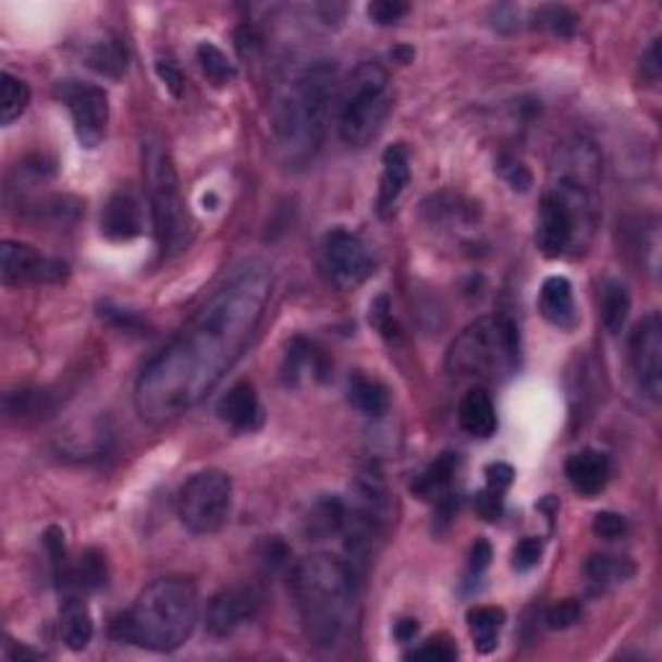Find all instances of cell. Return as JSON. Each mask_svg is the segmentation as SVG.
I'll return each mask as SVG.
<instances>
[{"label":"cell","instance_id":"1","mask_svg":"<svg viewBox=\"0 0 662 662\" xmlns=\"http://www.w3.org/2000/svg\"><path fill=\"white\" fill-rule=\"evenodd\" d=\"M272 272L248 259L228 274L189 323L145 365L135 406L145 422L163 425L197 406L244 355L265 316Z\"/></svg>","mask_w":662,"mask_h":662},{"label":"cell","instance_id":"2","mask_svg":"<svg viewBox=\"0 0 662 662\" xmlns=\"http://www.w3.org/2000/svg\"><path fill=\"white\" fill-rule=\"evenodd\" d=\"M600 156L590 140H575L559 156L551 184L538 207L536 244L543 257H567L588 244L598 220L596 186Z\"/></svg>","mask_w":662,"mask_h":662},{"label":"cell","instance_id":"3","mask_svg":"<svg viewBox=\"0 0 662 662\" xmlns=\"http://www.w3.org/2000/svg\"><path fill=\"white\" fill-rule=\"evenodd\" d=\"M334 99V60L308 62L274 88L272 133L290 163H306L321 148Z\"/></svg>","mask_w":662,"mask_h":662},{"label":"cell","instance_id":"4","mask_svg":"<svg viewBox=\"0 0 662 662\" xmlns=\"http://www.w3.org/2000/svg\"><path fill=\"white\" fill-rule=\"evenodd\" d=\"M290 588L310 645L329 650L342 641L355 613L357 596V575L347 559L327 551L301 559L293 567Z\"/></svg>","mask_w":662,"mask_h":662},{"label":"cell","instance_id":"5","mask_svg":"<svg viewBox=\"0 0 662 662\" xmlns=\"http://www.w3.org/2000/svg\"><path fill=\"white\" fill-rule=\"evenodd\" d=\"M197 618L195 583L186 577H161L112 621V639L150 652H174L192 637Z\"/></svg>","mask_w":662,"mask_h":662},{"label":"cell","instance_id":"6","mask_svg":"<svg viewBox=\"0 0 662 662\" xmlns=\"http://www.w3.org/2000/svg\"><path fill=\"white\" fill-rule=\"evenodd\" d=\"M520 363V331L510 316H485L455 336L445 365L453 376L505 381Z\"/></svg>","mask_w":662,"mask_h":662},{"label":"cell","instance_id":"7","mask_svg":"<svg viewBox=\"0 0 662 662\" xmlns=\"http://www.w3.org/2000/svg\"><path fill=\"white\" fill-rule=\"evenodd\" d=\"M143 176L150 199V216L158 246L163 257H174L184 252L192 241V218L186 210L182 184L163 143L148 140L143 145Z\"/></svg>","mask_w":662,"mask_h":662},{"label":"cell","instance_id":"8","mask_svg":"<svg viewBox=\"0 0 662 662\" xmlns=\"http://www.w3.org/2000/svg\"><path fill=\"white\" fill-rule=\"evenodd\" d=\"M391 109L389 73L378 62H360L336 99V130L347 145L363 148L381 133Z\"/></svg>","mask_w":662,"mask_h":662},{"label":"cell","instance_id":"9","mask_svg":"<svg viewBox=\"0 0 662 662\" xmlns=\"http://www.w3.org/2000/svg\"><path fill=\"white\" fill-rule=\"evenodd\" d=\"M233 507V481L220 468H207L192 476L176 500L182 526L195 536H212L228 523Z\"/></svg>","mask_w":662,"mask_h":662},{"label":"cell","instance_id":"10","mask_svg":"<svg viewBox=\"0 0 662 662\" xmlns=\"http://www.w3.org/2000/svg\"><path fill=\"white\" fill-rule=\"evenodd\" d=\"M319 265L323 278L336 290L360 287L372 272V259L365 241L347 228H331L321 241Z\"/></svg>","mask_w":662,"mask_h":662},{"label":"cell","instance_id":"11","mask_svg":"<svg viewBox=\"0 0 662 662\" xmlns=\"http://www.w3.org/2000/svg\"><path fill=\"white\" fill-rule=\"evenodd\" d=\"M58 91L73 117L75 137H78L81 148H99L109 124L107 91L101 86H96V83L86 81H62Z\"/></svg>","mask_w":662,"mask_h":662},{"label":"cell","instance_id":"12","mask_svg":"<svg viewBox=\"0 0 662 662\" xmlns=\"http://www.w3.org/2000/svg\"><path fill=\"white\" fill-rule=\"evenodd\" d=\"M0 278L5 287L21 285H60L68 278V265L45 257L37 248L21 241H3L0 246Z\"/></svg>","mask_w":662,"mask_h":662},{"label":"cell","instance_id":"13","mask_svg":"<svg viewBox=\"0 0 662 662\" xmlns=\"http://www.w3.org/2000/svg\"><path fill=\"white\" fill-rule=\"evenodd\" d=\"M261 611V592L254 585H231L210 598L205 611V629L210 637L228 639Z\"/></svg>","mask_w":662,"mask_h":662},{"label":"cell","instance_id":"14","mask_svg":"<svg viewBox=\"0 0 662 662\" xmlns=\"http://www.w3.org/2000/svg\"><path fill=\"white\" fill-rule=\"evenodd\" d=\"M632 370L639 389L658 402L662 393V319L660 314L645 316L629 340Z\"/></svg>","mask_w":662,"mask_h":662},{"label":"cell","instance_id":"15","mask_svg":"<svg viewBox=\"0 0 662 662\" xmlns=\"http://www.w3.org/2000/svg\"><path fill=\"white\" fill-rule=\"evenodd\" d=\"M101 233L109 241L124 244L143 233V207L130 192H114L101 210Z\"/></svg>","mask_w":662,"mask_h":662},{"label":"cell","instance_id":"16","mask_svg":"<svg viewBox=\"0 0 662 662\" xmlns=\"http://www.w3.org/2000/svg\"><path fill=\"white\" fill-rule=\"evenodd\" d=\"M564 474H567L572 489L590 500V497L600 494L605 489V485H609L611 461L605 453L585 448V451L569 455L567 464H564Z\"/></svg>","mask_w":662,"mask_h":662},{"label":"cell","instance_id":"17","mask_svg":"<svg viewBox=\"0 0 662 662\" xmlns=\"http://www.w3.org/2000/svg\"><path fill=\"white\" fill-rule=\"evenodd\" d=\"M107 579V556L96 549H86L78 559L68 564L60 577H54V583L65 596H86V592L101 590Z\"/></svg>","mask_w":662,"mask_h":662},{"label":"cell","instance_id":"18","mask_svg":"<svg viewBox=\"0 0 662 662\" xmlns=\"http://www.w3.org/2000/svg\"><path fill=\"white\" fill-rule=\"evenodd\" d=\"M81 58L94 73L103 75V78L120 81L127 73V47L122 45L120 37H114L109 32H96L94 37L83 41Z\"/></svg>","mask_w":662,"mask_h":662},{"label":"cell","instance_id":"19","mask_svg":"<svg viewBox=\"0 0 662 662\" xmlns=\"http://www.w3.org/2000/svg\"><path fill=\"white\" fill-rule=\"evenodd\" d=\"M538 310L551 327L572 331L577 327L579 316L575 308V293H572V282L562 274H551L543 280L541 293H538Z\"/></svg>","mask_w":662,"mask_h":662},{"label":"cell","instance_id":"20","mask_svg":"<svg viewBox=\"0 0 662 662\" xmlns=\"http://www.w3.org/2000/svg\"><path fill=\"white\" fill-rule=\"evenodd\" d=\"M218 417L233 430H257L261 425V404L254 383L238 381L218 402Z\"/></svg>","mask_w":662,"mask_h":662},{"label":"cell","instance_id":"21","mask_svg":"<svg viewBox=\"0 0 662 662\" xmlns=\"http://www.w3.org/2000/svg\"><path fill=\"white\" fill-rule=\"evenodd\" d=\"M412 179L409 169V150L404 143L389 145L383 154V174H381V186H378V212L389 216L396 207L399 197L404 195L406 184Z\"/></svg>","mask_w":662,"mask_h":662},{"label":"cell","instance_id":"22","mask_svg":"<svg viewBox=\"0 0 662 662\" xmlns=\"http://www.w3.org/2000/svg\"><path fill=\"white\" fill-rule=\"evenodd\" d=\"M458 425L461 430L471 434V438L489 440L497 432V409L492 396L485 389H471L461 399L458 406Z\"/></svg>","mask_w":662,"mask_h":662},{"label":"cell","instance_id":"23","mask_svg":"<svg viewBox=\"0 0 662 662\" xmlns=\"http://www.w3.org/2000/svg\"><path fill=\"white\" fill-rule=\"evenodd\" d=\"M455 471H458V455L443 453L412 481L414 497H419V500L425 502H438L440 505V502L451 497Z\"/></svg>","mask_w":662,"mask_h":662},{"label":"cell","instance_id":"24","mask_svg":"<svg viewBox=\"0 0 662 662\" xmlns=\"http://www.w3.org/2000/svg\"><path fill=\"white\" fill-rule=\"evenodd\" d=\"M60 629H62V641H65L73 652L86 650V647L91 645L94 618L83 596H65V600H62Z\"/></svg>","mask_w":662,"mask_h":662},{"label":"cell","instance_id":"25","mask_svg":"<svg viewBox=\"0 0 662 662\" xmlns=\"http://www.w3.org/2000/svg\"><path fill=\"white\" fill-rule=\"evenodd\" d=\"M347 526V505L340 497H321L314 507L308 510L306 520H303V534L310 541H327V538L344 534Z\"/></svg>","mask_w":662,"mask_h":662},{"label":"cell","instance_id":"26","mask_svg":"<svg viewBox=\"0 0 662 662\" xmlns=\"http://www.w3.org/2000/svg\"><path fill=\"white\" fill-rule=\"evenodd\" d=\"M347 399L365 417H383L391 406V393L378 378L352 372L347 381Z\"/></svg>","mask_w":662,"mask_h":662},{"label":"cell","instance_id":"27","mask_svg":"<svg viewBox=\"0 0 662 662\" xmlns=\"http://www.w3.org/2000/svg\"><path fill=\"white\" fill-rule=\"evenodd\" d=\"M468 632H471L474 650L479 654H489L500 645V632L505 626V611L497 605H476L468 611Z\"/></svg>","mask_w":662,"mask_h":662},{"label":"cell","instance_id":"28","mask_svg":"<svg viewBox=\"0 0 662 662\" xmlns=\"http://www.w3.org/2000/svg\"><path fill=\"white\" fill-rule=\"evenodd\" d=\"M629 310H632V298L624 282L618 280L605 282L603 295H600V316H603V327L609 329L611 334H618V331L626 327V321H629Z\"/></svg>","mask_w":662,"mask_h":662},{"label":"cell","instance_id":"29","mask_svg":"<svg viewBox=\"0 0 662 662\" xmlns=\"http://www.w3.org/2000/svg\"><path fill=\"white\" fill-rule=\"evenodd\" d=\"M634 572H637V567H634L629 559L621 556L596 554L585 564V575H588L590 583L598 585V588H611V585L626 583V579L634 577Z\"/></svg>","mask_w":662,"mask_h":662},{"label":"cell","instance_id":"30","mask_svg":"<svg viewBox=\"0 0 662 662\" xmlns=\"http://www.w3.org/2000/svg\"><path fill=\"white\" fill-rule=\"evenodd\" d=\"M197 62L199 68H203L205 78L216 88L231 86L238 75L236 65H233V62L228 60V54L220 50V47L212 45V41H203V45L197 47Z\"/></svg>","mask_w":662,"mask_h":662},{"label":"cell","instance_id":"31","mask_svg":"<svg viewBox=\"0 0 662 662\" xmlns=\"http://www.w3.org/2000/svg\"><path fill=\"white\" fill-rule=\"evenodd\" d=\"M32 101V91L24 81L16 75L3 73L0 75V122L13 124L21 114L26 112Z\"/></svg>","mask_w":662,"mask_h":662},{"label":"cell","instance_id":"32","mask_svg":"<svg viewBox=\"0 0 662 662\" xmlns=\"http://www.w3.org/2000/svg\"><path fill=\"white\" fill-rule=\"evenodd\" d=\"M577 16L572 13L567 5H541V9L534 11V26L536 29H543L554 37L569 39L575 37L577 32Z\"/></svg>","mask_w":662,"mask_h":662},{"label":"cell","instance_id":"33","mask_svg":"<svg viewBox=\"0 0 662 662\" xmlns=\"http://www.w3.org/2000/svg\"><path fill=\"white\" fill-rule=\"evenodd\" d=\"M310 365V370H316L319 376L327 372V365H323V357L319 352H314V344H308L306 340H295L287 350V363H285V381L287 383H298V378L303 376Z\"/></svg>","mask_w":662,"mask_h":662},{"label":"cell","instance_id":"34","mask_svg":"<svg viewBox=\"0 0 662 662\" xmlns=\"http://www.w3.org/2000/svg\"><path fill=\"white\" fill-rule=\"evenodd\" d=\"M50 396L45 391H19L5 396V414L13 419H26V417H39L50 409Z\"/></svg>","mask_w":662,"mask_h":662},{"label":"cell","instance_id":"35","mask_svg":"<svg viewBox=\"0 0 662 662\" xmlns=\"http://www.w3.org/2000/svg\"><path fill=\"white\" fill-rule=\"evenodd\" d=\"M497 174H500L505 182L513 186L515 192H528V186L534 184V176H530L528 166L520 161V158L502 154L497 158Z\"/></svg>","mask_w":662,"mask_h":662},{"label":"cell","instance_id":"36","mask_svg":"<svg viewBox=\"0 0 662 662\" xmlns=\"http://www.w3.org/2000/svg\"><path fill=\"white\" fill-rule=\"evenodd\" d=\"M579 618H583V603L575 598L559 600V603L549 605L547 611V626L554 632L569 629V626H575Z\"/></svg>","mask_w":662,"mask_h":662},{"label":"cell","instance_id":"37","mask_svg":"<svg viewBox=\"0 0 662 662\" xmlns=\"http://www.w3.org/2000/svg\"><path fill=\"white\" fill-rule=\"evenodd\" d=\"M406 13H409V3H402V0H376L368 5V16L378 26L399 24Z\"/></svg>","mask_w":662,"mask_h":662},{"label":"cell","instance_id":"38","mask_svg":"<svg viewBox=\"0 0 662 662\" xmlns=\"http://www.w3.org/2000/svg\"><path fill=\"white\" fill-rule=\"evenodd\" d=\"M592 530H596V536L605 538V541H616V538L626 536L629 523H626L624 515L605 510V513H598L596 517H592Z\"/></svg>","mask_w":662,"mask_h":662},{"label":"cell","instance_id":"39","mask_svg":"<svg viewBox=\"0 0 662 662\" xmlns=\"http://www.w3.org/2000/svg\"><path fill=\"white\" fill-rule=\"evenodd\" d=\"M541 554H543V543L541 538H523L520 543L513 549V569L517 572H528L534 569L538 562H541Z\"/></svg>","mask_w":662,"mask_h":662},{"label":"cell","instance_id":"40","mask_svg":"<svg viewBox=\"0 0 662 662\" xmlns=\"http://www.w3.org/2000/svg\"><path fill=\"white\" fill-rule=\"evenodd\" d=\"M370 327L381 331V334L389 336V340L396 334V323H393L389 295H378V298L370 303Z\"/></svg>","mask_w":662,"mask_h":662},{"label":"cell","instance_id":"41","mask_svg":"<svg viewBox=\"0 0 662 662\" xmlns=\"http://www.w3.org/2000/svg\"><path fill=\"white\" fill-rule=\"evenodd\" d=\"M409 660H438V662H451L458 658V652H455V647L448 645L443 639H430L427 645L419 647V650H414L406 654Z\"/></svg>","mask_w":662,"mask_h":662},{"label":"cell","instance_id":"42","mask_svg":"<svg viewBox=\"0 0 662 662\" xmlns=\"http://www.w3.org/2000/svg\"><path fill=\"white\" fill-rule=\"evenodd\" d=\"M476 513H479L485 520H500L502 507H505V494L497 492V489H485V492L476 494Z\"/></svg>","mask_w":662,"mask_h":662},{"label":"cell","instance_id":"43","mask_svg":"<svg viewBox=\"0 0 662 662\" xmlns=\"http://www.w3.org/2000/svg\"><path fill=\"white\" fill-rule=\"evenodd\" d=\"M156 73H158V78L163 81V86L169 88L171 96H176V99H179V96L184 94V75H182V71H179L176 62L158 60L156 62Z\"/></svg>","mask_w":662,"mask_h":662},{"label":"cell","instance_id":"44","mask_svg":"<svg viewBox=\"0 0 662 662\" xmlns=\"http://www.w3.org/2000/svg\"><path fill=\"white\" fill-rule=\"evenodd\" d=\"M641 81L647 83V86H654V83L660 81L662 73V62H660V39H654L650 45V50L645 52V58H641Z\"/></svg>","mask_w":662,"mask_h":662},{"label":"cell","instance_id":"45","mask_svg":"<svg viewBox=\"0 0 662 662\" xmlns=\"http://www.w3.org/2000/svg\"><path fill=\"white\" fill-rule=\"evenodd\" d=\"M513 479H515L513 466H507V464L487 466V487L489 489H497V492L505 494L510 485H513Z\"/></svg>","mask_w":662,"mask_h":662},{"label":"cell","instance_id":"46","mask_svg":"<svg viewBox=\"0 0 662 662\" xmlns=\"http://www.w3.org/2000/svg\"><path fill=\"white\" fill-rule=\"evenodd\" d=\"M489 564H492V547H489V541H485V538H479L471 547V556H468V572L479 577Z\"/></svg>","mask_w":662,"mask_h":662},{"label":"cell","instance_id":"47","mask_svg":"<svg viewBox=\"0 0 662 662\" xmlns=\"http://www.w3.org/2000/svg\"><path fill=\"white\" fill-rule=\"evenodd\" d=\"M259 45H261V39L252 24H244L236 32V47H238L241 58H254V52L259 50Z\"/></svg>","mask_w":662,"mask_h":662},{"label":"cell","instance_id":"48","mask_svg":"<svg viewBox=\"0 0 662 662\" xmlns=\"http://www.w3.org/2000/svg\"><path fill=\"white\" fill-rule=\"evenodd\" d=\"M287 559H290V549L285 547V543H282L280 538H269V541L265 543V562L269 564V567L282 569L287 564Z\"/></svg>","mask_w":662,"mask_h":662},{"label":"cell","instance_id":"49","mask_svg":"<svg viewBox=\"0 0 662 662\" xmlns=\"http://www.w3.org/2000/svg\"><path fill=\"white\" fill-rule=\"evenodd\" d=\"M492 13H494L492 26L497 32L510 34V32L517 29V11L513 9V5H497Z\"/></svg>","mask_w":662,"mask_h":662},{"label":"cell","instance_id":"50","mask_svg":"<svg viewBox=\"0 0 662 662\" xmlns=\"http://www.w3.org/2000/svg\"><path fill=\"white\" fill-rule=\"evenodd\" d=\"M417 632H419V624L414 618L399 621L396 629H393V634H396L399 641H412L414 637H417Z\"/></svg>","mask_w":662,"mask_h":662}]
</instances>
